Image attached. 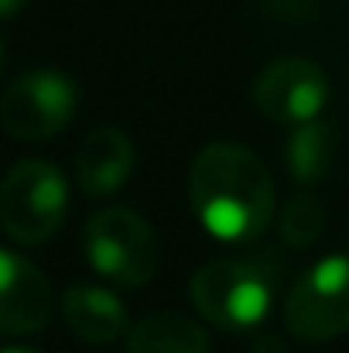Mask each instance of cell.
Segmentation results:
<instances>
[{"mask_svg":"<svg viewBox=\"0 0 349 353\" xmlns=\"http://www.w3.org/2000/svg\"><path fill=\"white\" fill-rule=\"evenodd\" d=\"M250 353H291V350H288V343H284L281 336L267 333V336H260V340L250 347Z\"/></svg>","mask_w":349,"mask_h":353,"instance_id":"cell-14","label":"cell"},{"mask_svg":"<svg viewBox=\"0 0 349 353\" xmlns=\"http://www.w3.org/2000/svg\"><path fill=\"white\" fill-rule=\"evenodd\" d=\"M130 353H209L206 330L182 312H151L127 333Z\"/></svg>","mask_w":349,"mask_h":353,"instance_id":"cell-11","label":"cell"},{"mask_svg":"<svg viewBox=\"0 0 349 353\" xmlns=\"http://www.w3.org/2000/svg\"><path fill=\"white\" fill-rule=\"evenodd\" d=\"M0 353H38L34 347H3Z\"/></svg>","mask_w":349,"mask_h":353,"instance_id":"cell-16","label":"cell"},{"mask_svg":"<svg viewBox=\"0 0 349 353\" xmlns=\"http://www.w3.org/2000/svg\"><path fill=\"white\" fill-rule=\"evenodd\" d=\"M326 230V210L315 196H291L281 210V236L291 247H312Z\"/></svg>","mask_w":349,"mask_h":353,"instance_id":"cell-13","label":"cell"},{"mask_svg":"<svg viewBox=\"0 0 349 353\" xmlns=\"http://www.w3.org/2000/svg\"><path fill=\"white\" fill-rule=\"evenodd\" d=\"M65 175L41 158L17 161L0 182V227L17 243H45L65 220Z\"/></svg>","mask_w":349,"mask_h":353,"instance_id":"cell-3","label":"cell"},{"mask_svg":"<svg viewBox=\"0 0 349 353\" xmlns=\"http://www.w3.org/2000/svg\"><path fill=\"white\" fill-rule=\"evenodd\" d=\"M86 257L96 268V274L110 278L116 285L137 288L147 285L158 274V236L151 230V223L134 213V210H103L86 223Z\"/></svg>","mask_w":349,"mask_h":353,"instance_id":"cell-4","label":"cell"},{"mask_svg":"<svg viewBox=\"0 0 349 353\" xmlns=\"http://www.w3.org/2000/svg\"><path fill=\"white\" fill-rule=\"evenodd\" d=\"M52 319V285L21 254L0 250V333L24 336Z\"/></svg>","mask_w":349,"mask_h":353,"instance_id":"cell-8","label":"cell"},{"mask_svg":"<svg viewBox=\"0 0 349 353\" xmlns=\"http://www.w3.org/2000/svg\"><path fill=\"white\" fill-rule=\"evenodd\" d=\"M24 3H28V0H0V21H3V17H14L17 10H24Z\"/></svg>","mask_w":349,"mask_h":353,"instance_id":"cell-15","label":"cell"},{"mask_svg":"<svg viewBox=\"0 0 349 353\" xmlns=\"http://www.w3.org/2000/svg\"><path fill=\"white\" fill-rule=\"evenodd\" d=\"M332 154H336V137H332L329 123L305 120V123L291 127L288 144H284V161H288V172L302 185L326 179L329 168H332Z\"/></svg>","mask_w":349,"mask_h":353,"instance_id":"cell-12","label":"cell"},{"mask_svg":"<svg viewBox=\"0 0 349 353\" xmlns=\"http://www.w3.org/2000/svg\"><path fill=\"white\" fill-rule=\"evenodd\" d=\"M189 196L206 234L223 243H250L274 216V179L240 144H209L189 168Z\"/></svg>","mask_w":349,"mask_h":353,"instance_id":"cell-1","label":"cell"},{"mask_svg":"<svg viewBox=\"0 0 349 353\" xmlns=\"http://www.w3.org/2000/svg\"><path fill=\"white\" fill-rule=\"evenodd\" d=\"M284 326L305 343H326L349 330V257L315 261L284 302Z\"/></svg>","mask_w":349,"mask_h":353,"instance_id":"cell-5","label":"cell"},{"mask_svg":"<svg viewBox=\"0 0 349 353\" xmlns=\"http://www.w3.org/2000/svg\"><path fill=\"white\" fill-rule=\"evenodd\" d=\"M326 97H329V83L322 69L308 59H277L264 65L253 83L257 110L284 127L315 120L326 107Z\"/></svg>","mask_w":349,"mask_h":353,"instance_id":"cell-7","label":"cell"},{"mask_svg":"<svg viewBox=\"0 0 349 353\" xmlns=\"http://www.w3.org/2000/svg\"><path fill=\"white\" fill-rule=\"evenodd\" d=\"M274 299V271L264 261L220 257L192 274V302L213 326L240 333L264 323Z\"/></svg>","mask_w":349,"mask_h":353,"instance_id":"cell-2","label":"cell"},{"mask_svg":"<svg viewBox=\"0 0 349 353\" xmlns=\"http://www.w3.org/2000/svg\"><path fill=\"white\" fill-rule=\"evenodd\" d=\"M62 316L69 330L86 343H114L127 330V309L114 292L96 285H76L62 299Z\"/></svg>","mask_w":349,"mask_h":353,"instance_id":"cell-10","label":"cell"},{"mask_svg":"<svg viewBox=\"0 0 349 353\" xmlns=\"http://www.w3.org/2000/svg\"><path fill=\"white\" fill-rule=\"evenodd\" d=\"M130 172H134V144L123 130L100 127L79 144L76 185L86 196H110L127 182Z\"/></svg>","mask_w":349,"mask_h":353,"instance_id":"cell-9","label":"cell"},{"mask_svg":"<svg viewBox=\"0 0 349 353\" xmlns=\"http://www.w3.org/2000/svg\"><path fill=\"white\" fill-rule=\"evenodd\" d=\"M0 69H3V41H0Z\"/></svg>","mask_w":349,"mask_h":353,"instance_id":"cell-17","label":"cell"},{"mask_svg":"<svg viewBox=\"0 0 349 353\" xmlns=\"http://www.w3.org/2000/svg\"><path fill=\"white\" fill-rule=\"evenodd\" d=\"M79 86L59 69L17 76L0 100V127L14 141H48L76 114Z\"/></svg>","mask_w":349,"mask_h":353,"instance_id":"cell-6","label":"cell"}]
</instances>
